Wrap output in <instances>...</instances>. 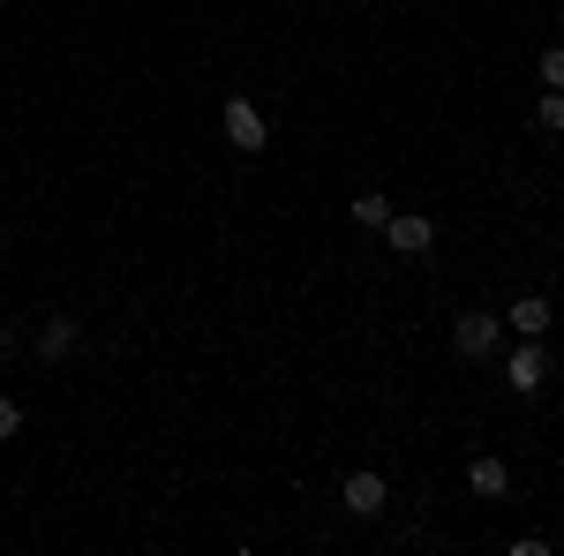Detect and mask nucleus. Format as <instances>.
<instances>
[{"label": "nucleus", "mask_w": 564, "mask_h": 556, "mask_svg": "<svg viewBox=\"0 0 564 556\" xmlns=\"http://www.w3.org/2000/svg\"><path fill=\"white\" fill-rule=\"evenodd\" d=\"M384 241H391V257H430L436 226H430L422 211H391V218H384Z\"/></svg>", "instance_id": "nucleus-1"}, {"label": "nucleus", "mask_w": 564, "mask_h": 556, "mask_svg": "<svg viewBox=\"0 0 564 556\" xmlns=\"http://www.w3.org/2000/svg\"><path fill=\"white\" fill-rule=\"evenodd\" d=\"M226 135H234V151H263L271 143V129H263V113L249 98H226Z\"/></svg>", "instance_id": "nucleus-2"}, {"label": "nucleus", "mask_w": 564, "mask_h": 556, "mask_svg": "<svg viewBox=\"0 0 564 556\" xmlns=\"http://www.w3.org/2000/svg\"><path fill=\"white\" fill-rule=\"evenodd\" d=\"M505 384H512V391H527V399H534V391L550 384V361H542V339H527L520 353L505 361Z\"/></svg>", "instance_id": "nucleus-3"}, {"label": "nucleus", "mask_w": 564, "mask_h": 556, "mask_svg": "<svg viewBox=\"0 0 564 556\" xmlns=\"http://www.w3.org/2000/svg\"><path fill=\"white\" fill-rule=\"evenodd\" d=\"M497 331H505L497 316H481V308H467V316L452 324V346H459V353H489V346H497Z\"/></svg>", "instance_id": "nucleus-4"}, {"label": "nucleus", "mask_w": 564, "mask_h": 556, "mask_svg": "<svg viewBox=\"0 0 564 556\" xmlns=\"http://www.w3.org/2000/svg\"><path fill=\"white\" fill-rule=\"evenodd\" d=\"M339 497H347V512H361V519H377L384 512V473H347V489H339Z\"/></svg>", "instance_id": "nucleus-5"}, {"label": "nucleus", "mask_w": 564, "mask_h": 556, "mask_svg": "<svg viewBox=\"0 0 564 556\" xmlns=\"http://www.w3.org/2000/svg\"><path fill=\"white\" fill-rule=\"evenodd\" d=\"M505 324H512L520 339H542V331H550V301H542V294H520V301H512V316H505Z\"/></svg>", "instance_id": "nucleus-6"}, {"label": "nucleus", "mask_w": 564, "mask_h": 556, "mask_svg": "<svg viewBox=\"0 0 564 556\" xmlns=\"http://www.w3.org/2000/svg\"><path fill=\"white\" fill-rule=\"evenodd\" d=\"M467 489H475V497H505V489H512V467H505V459H475V467H467Z\"/></svg>", "instance_id": "nucleus-7"}, {"label": "nucleus", "mask_w": 564, "mask_h": 556, "mask_svg": "<svg viewBox=\"0 0 564 556\" xmlns=\"http://www.w3.org/2000/svg\"><path fill=\"white\" fill-rule=\"evenodd\" d=\"M68 346H76V324H68V316H45V324H39V353H45V361H61Z\"/></svg>", "instance_id": "nucleus-8"}, {"label": "nucleus", "mask_w": 564, "mask_h": 556, "mask_svg": "<svg viewBox=\"0 0 564 556\" xmlns=\"http://www.w3.org/2000/svg\"><path fill=\"white\" fill-rule=\"evenodd\" d=\"M534 129H542V135H564V90H542V106H534Z\"/></svg>", "instance_id": "nucleus-9"}, {"label": "nucleus", "mask_w": 564, "mask_h": 556, "mask_svg": "<svg viewBox=\"0 0 564 556\" xmlns=\"http://www.w3.org/2000/svg\"><path fill=\"white\" fill-rule=\"evenodd\" d=\"M347 211H354V226H377V233H384V218H391V204H384V196H354Z\"/></svg>", "instance_id": "nucleus-10"}, {"label": "nucleus", "mask_w": 564, "mask_h": 556, "mask_svg": "<svg viewBox=\"0 0 564 556\" xmlns=\"http://www.w3.org/2000/svg\"><path fill=\"white\" fill-rule=\"evenodd\" d=\"M542 84L564 90V45H550V53H542Z\"/></svg>", "instance_id": "nucleus-11"}, {"label": "nucleus", "mask_w": 564, "mask_h": 556, "mask_svg": "<svg viewBox=\"0 0 564 556\" xmlns=\"http://www.w3.org/2000/svg\"><path fill=\"white\" fill-rule=\"evenodd\" d=\"M15 428H23V406H15V399H0V444H8Z\"/></svg>", "instance_id": "nucleus-12"}, {"label": "nucleus", "mask_w": 564, "mask_h": 556, "mask_svg": "<svg viewBox=\"0 0 564 556\" xmlns=\"http://www.w3.org/2000/svg\"><path fill=\"white\" fill-rule=\"evenodd\" d=\"M0 353H15V324H0Z\"/></svg>", "instance_id": "nucleus-13"}]
</instances>
